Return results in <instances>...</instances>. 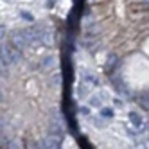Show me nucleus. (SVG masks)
I'll return each instance as SVG.
<instances>
[{"label": "nucleus", "mask_w": 149, "mask_h": 149, "mask_svg": "<svg viewBox=\"0 0 149 149\" xmlns=\"http://www.w3.org/2000/svg\"><path fill=\"white\" fill-rule=\"evenodd\" d=\"M61 144H63L61 133H49L43 138V147H49V149H58V147H61Z\"/></svg>", "instance_id": "obj_1"}, {"label": "nucleus", "mask_w": 149, "mask_h": 149, "mask_svg": "<svg viewBox=\"0 0 149 149\" xmlns=\"http://www.w3.org/2000/svg\"><path fill=\"white\" fill-rule=\"evenodd\" d=\"M9 41H11L13 45H16L18 49H25L29 47V41L24 34V31H13L11 34H9Z\"/></svg>", "instance_id": "obj_2"}, {"label": "nucleus", "mask_w": 149, "mask_h": 149, "mask_svg": "<svg viewBox=\"0 0 149 149\" xmlns=\"http://www.w3.org/2000/svg\"><path fill=\"white\" fill-rule=\"evenodd\" d=\"M2 45L6 47L7 56H9V59H11V63H18L20 59H22V49H18L16 45H13L11 41H9V43H2Z\"/></svg>", "instance_id": "obj_3"}, {"label": "nucleus", "mask_w": 149, "mask_h": 149, "mask_svg": "<svg viewBox=\"0 0 149 149\" xmlns=\"http://www.w3.org/2000/svg\"><path fill=\"white\" fill-rule=\"evenodd\" d=\"M115 65H119V59H117L115 54H110V56H108V61H106V67H104V72H106V74H111Z\"/></svg>", "instance_id": "obj_4"}, {"label": "nucleus", "mask_w": 149, "mask_h": 149, "mask_svg": "<svg viewBox=\"0 0 149 149\" xmlns=\"http://www.w3.org/2000/svg\"><path fill=\"white\" fill-rule=\"evenodd\" d=\"M83 81H84V84H90V86H97L99 84V79L90 72H83Z\"/></svg>", "instance_id": "obj_5"}, {"label": "nucleus", "mask_w": 149, "mask_h": 149, "mask_svg": "<svg viewBox=\"0 0 149 149\" xmlns=\"http://www.w3.org/2000/svg\"><path fill=\"white\" fill-rule=\"evenodd\" d=\"M130 122L133 124V126H136V127H140L142 124H144V120H142V117H140V113H136V111H130Z\"/></svg>", "instance_id": "obj_6"}, {"label": "nucleus", "mask_w": 149, "mask_h": 149, "mask_svg": "<svg viewBox=\"0 0 149 149\" xmlns=\"http://www.w3.org/2000/svg\"><path fill=\"white\" fill-rule=\"evenodd\" d=\"M54 65H56L54 56H45L43 59H41V68H43V70H49V68H52Z\"/></svg>", "instance_id": "obj_7"}, {"label": "nucleus", "mask_w": 149, "mask_h": 149, "mask_svg": "<svg viewBox=\"0 0 149 149\" xmlns=\"http://www.w3.org/2000/svg\"><path fill=\"white\" fill-rule=\"evenodd\" d=\"M138 104H140L144 110L149 111V92H147V93H142L140 97H138Z\"/></svg>", "instance_id": "obj_8"}, {"label": "nucleus", "mask_w": 149, "mask_h": 149, "mask_svg": "<svg viewBox=\"0 0 149 149\" xmlns=\"http://www.w3.org/2000/svg\"><path fill=\"white\" fill-rule=\"evenodd\" d=\"M101 95H92V97H90V106H92V108H102V106H101Z\"/></svg>", "instance_id": "obj_9"}, {"label": "nucleus", "mask_w": 149, "mask_h": 149, "mask_svg": "<svg viewBox=\"0 0 149 149\" xmlns=\"http://www.w3.org/2000/svg\"><path fill=\"white\" fill-rule=\"evenodd\" d=\"M20 16H22L25 22H34V15L31 13V11H25V9H22V11H20Z\"/></svg>", "instance_id": "obj_10"}, {"label": "nucleus", "mask_w": 149, "mask_h": 149, "mask_svg": "<svg viewBox=\"0 0 149 149\" xmlns=\"http://www.w3.org/2000/svg\"><path fill=\"white\" fill-rule=\"evenodd\" d=\"M101 117L102 119H113V110L111 108H101Z\"/></svg>", "instance_id": "obj_11"}, {"label": "nucleus", "mask_w": 149, "mask_h": 149, "mask_svg": "<svg viewBox=\"0 0 149 149\" xmlns=\"http://www.w3.org/2000/svg\"><path fill=\"white\" fill-rule=\"evenodd\" d=\"M86 93H88V90H86V84H81V86H79V97H84Z\"/></svg>", "instance_id": "obj_12"}, {"label": "nucleus", "mask_w": 149, "mask_h": 149, "mask_svg": "<svg viewBox=\"0 0 149 149\" xmlns=\"http://www.w3.org/2000/svg\"><path fill=\"white\" fill-rule=\"evenodd\" d=\"M113 104L117 106V108H122V106H124V102H122V99H119V97H115V99H113Z\"/></svg>", "instance_id": "obj_13"}, {"label": "nucleus", "mask_w": 149, "mask_h": 149, "mask_svg": "<svg viewBox=\"0 0 149 149\" xmlns=\"http://www.w3.org/2000/svg\"><path fill=\"white\" fill-rule=\"evenodd\" d=\"M79 111H81V115H84V117H88V115H90V108H88V106H83Z\"/></svg>", "instance_id": "obj_14"}, {"label": "nucleus", "mask_w": 149, "mask_h": 149, "mask_svg": "<svg viewBox=\"0 0 149 149\" xmlns=\"http://www.w3.org/2000/svg\"><path fill=\"white\" fill-rule=\"evenodd\" d=\"M59 81H61V76H59V74H56V76L52 77V81H50V83H52V84H58Z\"/></svg>", "instance_id": "obj_15"}]
</instances>
